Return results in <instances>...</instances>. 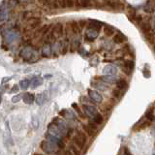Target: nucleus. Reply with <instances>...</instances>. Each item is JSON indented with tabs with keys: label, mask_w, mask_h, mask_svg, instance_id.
Wrapping results in <instances>:
<instances>
[{
	"label": "nucleus",
	"mask_w": 155,
	"mask_h": 155,
	"mask_svg": "<svg viewBox=\"0 0 155 155\" xmlns=\"http://www.w3.org/2000/svg\"><path fill=\"white\" fill-rule=\"evenodd\" d=\"M1 35L3 36L4 41L7 44H12L19 38V32L16 29H3L1 31Z\"/></svg>",
	"instance_id": "1"
},
{
	"label": "nucleus",
	"mask_w": 155,
	"mask_h": 155,
	"mask_svg": "<svg viewBox=\"0 0 155 155\" xmlns=\"http://www.w3.org/2000/svg\"><path fill=\"white\" fill-rule=\"evenodd\" d=\"M21 56L23 57V59L28 61V62H35L37 60V53L36 51L33 50L30 47H25L21 51Z\"/></svg>",
	"instance_id": "2"
},
{
	"label": "nucleus",
	"mask_w": 155,
	"mask_h": 155,
	"mask_svg": "<svg viewBox=\"0 0 155 155\" xmlns=\"http://www.w3.org/2000/svg\"><path fill=\"white\" fill-rule=\"evenodd\" d=\"M87 141V137L82 131H77V135L73 138V142L76 144V146H78V149H82L84 147L85 144Z\"/></svg>",
	"instance_id": "3"
},
{
	"label": "nucleus",
	"mask_w": 155,
	"mask_h": 155,
	"mask_svg": "<svg viewBox=\"0 0 155 155\" xmlns=\"http://www.w3.org/2000/svg\"><path fill=\"white\" fill-rule=\"evenodd\" d=\"M40 147L44 152H46V153H48V154H51V153H55V152H56V147L57 146H55V144H51V142L45 140V141L41 142Z\"/></svg>",
	"instance_id": "4"
},
{
	"label": "nucleus",
	"mask_w": 155,
	"mask_h": 155,
	"mask_svg": "<svg viewBox=\"0 0 155 155\" xmlns=\"http://www.w3.org/2000/svg\"><path fill=\"white\" fill-rule=\"evenodd\" d=\"M9 7H8V2L4 1L2 2V4L0 5V21L4 23V21H8L9 19Z\"/></svg>",
	"instance_id": "5"
},
{
	"label": "nucleus",
	"mask_w": 155,
	"mask_h": 155,
	"mask_svg": "<svg viewBox=\"0 0 155 155\" xmlns=\"http://www.w3.org/2000/svg\"><path fill=\"white\" fill-rule=\"evenodd\" d=\"M48 133L50 135H51V136L56 137V138H58V139L62 140L63 134L61 133L60 130L58 129V127L56 126V124L53 123V122H51V123L48 126Z\"/></svg>",
	"instance_id": "6"
},
{
	"label": "nucleus",
	"mask_w": 155,
	"mask_h": 155,
	"mask_svg": "<svg viewBox=\"0 0 155 155\" xmlns=\"http://www.w3.org/2000/svg\"><path fill=\"white\" fill-rule=\"evenodd\" d=\"M88 97L90 98V100L95 104H100L103 102V96L100 94L97 90H92L88 89Z\"/></svg>",
	"instance_id": "7"
},
{
	"label": "nucleus",
	"mask_w": 155,
	"mask_h": 155,
	"mask_svg": "<svg viewBox=\"0 0 155 155\" xmlns=\"http://www.w3.org/2000/svg\"><path fill=\"white\" fill-rule=\"evenodd\" d=\"M63 32H64V28H63L62 23H56L53 29L51 30V34L53 39H57V38H60V37L63 35Z\"/></svg>",
	"instance_id": "8"
},
{
	"label": "nucleus",
	"mask_w": 155,
	"mask_h": 155,
	"mask_svg": "<svg viewBox=\"0 0 155 155\" xmlns=\"http://www.w3.org/2000/svg\"><path fill=\"white\" fill-rule=\"evenodd\" d=\"M46 138L48 139L49 142H51V144H53L55 146L60 147V148H63L64 147V142L61 139H58V138H56V137L51 136V135H50L49 133L46 135Z\"/></svg>",
	"instance_id": "9"
},
{
	"label": "nucleus",
	"mask_w": 155,
	"mask_h": 155,
	"mask_svg": "<svg viewBox=\"0 0 155 155\" xmlns=\"http://www.w3.org/2000/svg\"><path fill=\"white\" fill-rule=\"evenodd\" d=\"M82 109L84 110L85 114L89 117H94L96 114H98L97 109L94 107V106H90V105H83Z\"/></svg>",
	"instance_id": "10"
},
{
	"label": "nucleus",
	"mask_w": 155,
	"mask_h": 155,
	"mask_svg": "<svg viewBox=\"0 0 155 155\" xmlns=\"http://www.w3.org/2000/svg\"><path fill=\"white\" fill-rule=\"evenodd\" d=\"M48 98H49L48 93H47V91H44V92H42V93H39V94L36 96L35 102H36V104L38 105V106H42V105L45 104L46 101L48 100Z\"/></svg>",
	"instance_id": "11"
},
{
	"label": "nucleus",
	"mask_w": 155,
	"mask_h": 155,
	"mask_svg": "<svg viewBox=\"0 0 155 155\" xmlns=\"http://www.w3.org/2000/svg\"><path fill=\"white\" fill-rule=\"evenodd\" d=\"M98 34H99V30L91 28V27H88L87 31H86V34H85V37H86V39L88 41H93L97 38Z\"/></svg>",
	"instance_id": "12"
},
{
	"label": "nucleus",
	"mask_w": 155,
	"mask_h": 155,
	"mask_svg": "<svg viewBox=\"0 0 155 155\" xmlns=\"http://www.w3.org/2000/svg\"><path fill=\"white\" fill-rule=\"evenodd\" d=\"M55 124H56V126L58 127V129L61 131V133L63 134V136H67V132L69 131L67 124H66L65 122H64L63 120H61V119H56V123Z\"/></svg>",
	"instance_id": "13"
},
{
	"label": "nucleus",
	"mask_w": 155,
	"mask_h": 155,
	"mask_svg": "<svg viewBox=\"0 0 155 155\" xmlns=\"http://www.w3.org/2000/svg\"><path fill=\"white\" fill-rule=\"evenodd\" d=\"M134 66H135V63L133 60H125L123 62V71L127 75L131 74V72L134 69Z\"/></svg>",
	"instance_id": "14"
},
{
	"label": "nucleus",
	"mask_w": 155,
	"mask_h": 155,
	"mask_svg": "<svg viewBox=\"0 0 155 155\" xmlns=\"http://www.w3.org/2000/svg\"><path fill=\"white\" fill-rule=\"evenodd\" d=\"M103 73L106 74L107 76H114L117 73V69L114 65H107L103 69Z\"/></svg>",
	"instance_id": "15"
},
{
	"label": "nucleus",
	"mask_w": 155,
	"mask_h": 155,
	"mask_svg": "<svg viewBox=\"0 0 155 155\" xmlns=\"http://www.w3.org/2000/svg\"><path fill=\"white\" fill-rule=\"evenodd\" d=\"M43 82H44L43 78L35 77V78H32V80L30 82V87L32 88V89H35V88H37L38 86H40V85L43 84Z\"/></svg>",
	"instance_id": "16"
},
{
	"label": "nucleus",
	"mask_w": 155,
	"mask_h": 155,
	"mask_svg": "<svg viewBox=\"0 0 155 155\" xmlns=\"http://www.w3.org/2000/svg\"><path fill=\"white\" fill-rule=\"evenodd\" d=\"M41 55L43 57H50L51 55V47L50 44H45L42 47Z\"/></svg>",
	"instance_id": "17"
},
{
	"label": "nucleus",
	"mask_w": 155,
	"mask_h": 155,
	"mask_svg": "<svg viewBox=\"0 0 155 155\" xmlns=\"http://www.w3.org/2000/svg\"><path fill=\"white\" fill-rule=\"evenodd\" d=\"M23 102L27 105H31L32 103L35 101V96H34L32 93H24L23 96Z\"/></svg>",
	"instance_id": "18"
},
{
	"label": "nucleus",
	"mask_w": 155,
	"mask_h": 155,
	"mask_svg": "<svg viewBox=\"0 0 155 155\" xmlns=\"http://www.w3.org/2000/svg\"><path fill=\"white\" fill-rule=\"evenodd\" d=\"M141 29L144 34L149 33V32H152L151 23H149V21H142V24H141Z\"/></svg>",
	"instance_id": "19"
},
{
	"label": "nucleus",
	"mask_w": 155,
	"mask_h": 155,
	"mask_svg": "<svg viewBox=\"0 0 155 155\" xmlns=\"http://www.w3.org/2000/svg\"><path fill=\"white\" fill-rule=\"evenodd\" d=\"M127 86H128V82L124 80V78H119V80L116 82V88L118 90H120V91L126 89Z\"/></svg>",
	"instance_id": "20"
},
{
	"label": "nucleus",
	"mask_w": 155,
	"mask_h": 155,
	"mask_svg": "<svg viewBox=\"0 0 155 155\" xmlns=\"http://www.w3.org/2000/svg\"><path fill=\"white\" fill-rule=\"evenodd\" d=\"M126 40H127V38L121 33H117L114 36V42L115 44H122Z\"/></svg>",
	"instance_id": "21"
},
{
	"label": "nucleus",
	"mask_w": 155,
	"mask_h": 155,
	"mask_svg": "<svg viewBox=\"0 0 155 155\" xmlns=\"http://www.w3.org/2000/svg\"><path fill=\"white\" fill-rule=\"evenodd\" d=\"M100 80L106 83H112L115 82V77L114 76H103L100 78Z\"/></svg>",
	"instance_id": "22"
},
{
	"label": "nucleus",
	"mask_w": 155,
	"mask_h": 155,
	"mask_svg": "<svg viewBox=\"0 0 155 155\" xmlns=\"http://www.w3.org/2000/svg\"><path fill=\"white\" fill-rule=\"evenodd\" d=\"M70 28H71V30H72L73 33H75V34H77L80 32V26H78V23H77V21H71L70 23Z\"/></svg>",
	"instance_id": "23"
},
{
	"label": "nucleus",
	"mask_w": 155,
	"mask_h": 155,
	"mask_svg": "<svg viewBox=\"0 0 155 155\" xmlns=\"http://www.w3.org/2000/svg\"><path fill=\"white\" fill-rule=\"evenodd\" d=\"M29 86H30V82H29V80H27V78H24V80H21L19 82V87L21 89L26 90Z\"/></svg>",
	"instance_id": "24"
},
{
	"label": "nucleus",
	"mask_w": 155,
	"mask_h": 155,
	"mask_svg": "<svg viewBox=\"0 0 155 155\" xmlns=\"http://www.w3.org/2000/svg\"><path fill=\"white\" fill-rule=\"evenodd\" d=\"M104 121V118H103V115L100 114H97L93 117V122L96 124V125H101Z\"/></svg>",
	"instance_id": "25"
},
{
	"label": "nucleus",
	"mask_w": 155,
	"mask_h": 155,
	"mask_svg": "<svg viewBox=\"0 0 155 155\" xmlns=\"http://www.w3.org/2000/svg\"><path fill=\"white\" fill-rule=\"evenodd\" d=\"M105 34L107 35L108 37H112L114 36V28L112 27L110 25H106L105 26Z\"/></svg>",
	"instance_id": "26"
},
{
	"label": "nucleus",
	"mask_w": 155,
	"mask_h": 155,
	"mask_svg": "<svg viewBox=\"0 0 155 155\" xmlns=\"http://www.w3.org/2000/svg\"><path fill=\"white\" fill-rule=\"evenodd\" d=\"M83 130H84L85 133H86L88 136H90V137L94 136L95 131H93V130L89 126H88V125H83Z\"/></svg>",
	"instance_id": "27"
},
{
	"label": "nucleus",
	"mask_w": 155,
	"mask_h": 155,
	"mask_svg": "<svg viewBox=\"0 0 155 155\" xmlns=\"http://www.w3.org/2000/svg\"><path fill=\"white\" fill-rule=\"evenodd\" d=\"M92 85H93V86H94L95 88H97L98 90H106V89H108V86H105L106 84H104V86H103V83L92 82Z\"/></svg>",
	"instance_id": "28"
},
{
	"label": "nucleus",
	"mask_w": 155,
	"mask_h": 155,
	"mask_svg": "<svg viewBox=\"0 0 155 155\" xmlns=\"http://www.w3.org/2000/svg\"><path fill=\"white\" fill-rule=\"evenodd\" d=\"M146 119L148 120V121H153V120H154V114H153L152 110H147L146 114Z\"/></svg>",
	"instance_id": "29"
},
{
	"label": "nucleus",
	"mask_w": 155,
	"mask_h": 155,
	"mask_svg": "<svg viewBox=\"0 0 155 155\" xmlns=\"http://www.w3.org/2000/svg\"><path fill=\"white\" fill-rule=\"evenodd\" d=\"M75 4L80 5V6L83 7V8H87V7H89L90 5H91V2H89V1H77V2H75Z\"/></svg>",
	"instance_id": "30"
},
{
	"label": "nucleus",
	"mask_w": 155,
	"mask_h": 155,
	"mask_svg": "<svg viewBox=\"0 0 155 155\" xmlns=\"http://www.w3.org/2000/svg\"><path fill=\"white\" fill-rule=\"evenodd\" d=\"M61 45H62L61 46V53H62V55H65L68 51V43L65 41V42H63Z\"/></svg>",
	"instance_id": "31"
},
{
	"label": "nucleus",
	"mask_w": 155,
	"mask_h": 155,
	"mask_svg": "<svg viewBox=\"0 0 155 155\" xmlns=\"http://www.w3.org/2000/svg\"><path fill=\"white\" fill-rule=\"evenodd\" d=\"M69 151H70L73 155H80V150H78L77 147L74 146H70V150H69Z\"/></svg>",
	"instance_id": "32"
},
{
	"label": "nucleus",
	"mask_w": 155,
	"mask_h": 155,
	"mask_svg": "<svg viewBox=\"0 0 155 155\" xmlns=\"http://www.w3.org/2000/svg\"><path fill=\"white\" fill-rule=\"evenodd\" d=\"M114 108V105L112 104V103H110V104H108V105H105L104 107H103V110L104 112H109V110H110Z\"/></svg>",
	"instance_id": "33"
},
{
	"label": "nucleus",
	"mask_w": 155,
	"mask_h": 155,
	"mask_svg": "<svg viewBox=\"0 0 155 155\" xmlns=\"http://www.w3.org/2000/svg\"><path fill=\"white\" fill-rule=\"evenodd\" d=\"M112 95H114V98H119L120 95H121V91L117 89V88H115V89H114V91H112Z\"/></svg>",
	"instance_id": "34"
},
{
	"label": "nucleus",
	"mask_w": 155,
	"mask_h": 155,
	"mask_svg": "<svg viewBox=\"0 0 155 155\" xmlns=\"http://www.w3.org/2000/svg\"><path fill=\"white\" fill-rule=\"evenodd\" d=\"M72 107H73L76 110H77V112L80 115V116H82V117H84V116H83V114H82V110H80V109L78 108V106L77 104H72Z\"/></svg>",
	"instance_id": "35"
},
{
	"label": "nucleus",
	"mask_w": 155,
	"mask_h": 155,
	"mask_svg": "<svg viewBox=\"0 0 155 155\" xmlns=\"http://www.w3.org/2000/svg\"><path fill=\"white\" fill-rule=\"evenodd\" d=\"M21 95L18 94V95L14 96V97L12 98V102H13V103H18L19 101H21Z\"/></svg>",
	"instance_id": "36"
},
{
	"label": "nucleus",
	"mask_w": 155,
	"mask_h": 155,
	"mask_svg": "<svg viewBox=\"0 0 155 155\" xmlns=\"http://www.w3.org/2000/svg\"><path fill=\"white\" fill-rule=\"evenodd\" d=\"M88 126H89L93 130V131H95V132H96V130H97V128H98L97 125H96L93 121H90L89 123H88Z\"/></svg>",
	"instance_id": "37"
},
{
	"label": "nucleus",
	"mask_w": 155,
	"mask_h": 155,
	"mask_svg": "<svg viewBox=\"0 0 155 155\" xmlns=\"http://www.w3.org/2000/svg\"><path fill=\"white\" fill-rule=\"evenodd\" d=\"M58 4H59V8H67V4H66V1L60 0V1H58Z\"/></svg>",
	"instance_id": "38"
},
{
	"label": "nucleus",
	"mask_w": 155,
	"mask_h": 155,
	"mask_svg": "<svg viewBox=\"0 0 155 155\" xmlns=\"http://www.w3.org/2000/svg\"><path fill=\"white\" fill-rule=\"evenodd\" d=\"M66 4H67L68 8H72V7L75 6V2L72 1V0H67V1H66Z\"/></svg>",
	"instance_id": "39"
},
{
	"label": "nucleus",
	"mask_w": 155,
	"mask_h": 155,
	"mask_svg": "<svg viewBox=\"0 0 155 155\" xmlns=\"http://www.w3.org/2000/svg\"><path fill=\"white\" fill-rule=\"evenodd\" d=\"M12 80V77H5L1 80V83H2V84H4V83L8 82L9 80Z\"/></svg>",
	"instance_id": "40"
},
{
	"label": "nucleus",
	"mask_w": 155,
	"mask_h": 155,
	"mask_svg": "<svg viewBox=\"0 0 155 155\" xmlns=\"http://www.w3.org/2000/svg\"><path fill=\"white\" fill-rule=\"evenodd\" d=\"M16 92H19V86L18 84H15L11 89V93H16Z\"/></svg>",
	"instance_id": "41"
},
{
	"label": "nucleus",
	"mask_w": 155,
	"mask_h": 155,
	"mask_svg": "<svg viewBox=\"0 0 155 155\" xmlns=\"http://www.w3.org/2000/svg\"><path fill=\"white\" fill-rule=\"evenodd\" d=\"M85 23H86V21H80V23H78V26H80V28H83V27H84Z\"/></svg>",
	"instance_id": "42"
},
{
	"label": "nucleus",
	"mask_w": 155,
	"mask_h": 155,
	"mask_svg": "<svg viewBox=\"0 0 155 155\" xmlns=\"http://www.w3.org/2000/svg\"><path fill=\"white\" fill-rule=\"evenodd\" d=\"M144 77H146V78H149V76H150V73H149L148 71L144 70Z\"/></svg>",
	"instance_id": "43"
},
{
	"label": "nucleus",
	"mask_w": 155,
	"mask_h": 155,
	"mask_svg": "<svg viewBox=\"0 0 155 155\" xmlns=\"http://www.w3.org/2000/svg\"><path fill=\"white\" fill-rule=\"evenodd\" d=\"M124 153H125V155H132V154H131V152L128 150L127 148H125V149H124Z\"/></svg>",
	"instance_id": "44"
},
{
	"label": "nucleus",
	"mask_w": 155,
	"mask_h": 155,
	"mask_svg": "<svg viewBox=\"0 0 155 155\" xmlns=\"http://www.w3.org/2000/svg\"><path fill=\"white\" fill-rule=\"evenodd\" d=\"M45 78H51V75H46V76H45Z\"/></svg>",
	"instance_id": "45"
},
{
	"label": "nucleus",
	"mask_w": 155,
	"mask_h": 155,
	"mask_svg": "<svg viewBox=\"0 0 155 155\" xmlns=\"http://www.w3.org/2000/svg\"><path fill=\"white\" fill-rule=\"evenodd\" d=\"M152 46H153V51H154V53H155V43L153 44V45H152Z\"/></svg>",
	"instance_id": "46"
},
{
	"label": "nucleus",
	"mask_w": 155,
	"mask_h": 155,
	"mask_svg": "<svg viewBox=\"0 0 155 155\" xmlns=\"http://www.w3.org/2000/svg\"><path fill=\"white\" fill-rule=\"evenodd\" d=\"M1 99H2V98H1V96H0V103H1Z\"/></svg>",
	"instance_id": "47"
}]
</instances>
